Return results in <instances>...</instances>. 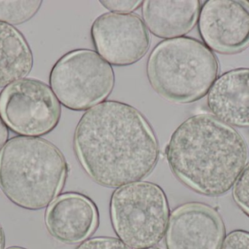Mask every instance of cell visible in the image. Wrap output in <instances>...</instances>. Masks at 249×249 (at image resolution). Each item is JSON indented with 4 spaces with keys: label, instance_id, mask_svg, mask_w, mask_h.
<instances>
[{
    "label": "cell",
    "instance_id": "3957f363",
    "mask_svg": "<svg viewBox=\"0 0 249 249\" xmlns=\"http://www.w3.org/2000/svg\"><path fill=\"white\" fill-rule=\"evenodd\" d=\"M68 172L62 152L45 139L16 136L0 151V189L26 210L49 206L62 191Z\"/></svg>",
    "mask_w": 249,
    "mask_h": 249
},
{
    "label": "cell",
    "instance_id": "2e32d148",
    "mask_svg": "<svg viewBox=\"0 0 249 249\" xmlns=\"http://www.w3.org/2000/svg\"><path fill=\"white\" fill-rule=\"evenodd\" d=\"M232 197L235 203L249 217V162L234 184Z\"/></svg>",
    "mask_w": 249,
    "mask_h": 249
},
{
    "label": "cell",
    "instance_id": "5b68a950",
    "mask_svg": "<svg viewBox=\"0 0 249 249\" xmlns=\"http://www.w3.org/2000/svg\"><path fill=\"white\" fill-rule=\"evenodd\" d=\"M110 217L118 238L132 249L158 245L165 234L170 209L165 192L154 183L137 181L112 193Z\"/></svg>",
    "mask_w": 249,
    "mask_h": 249
},
{
    "label": "cell",
    "instance_id": "e0dca14e",
    "mask_svg": "<svg viewBox=\"0 0 249 249\" xmlns=\"http://www.w3.org/2000/svg\"><path fill=\"white\" fill-rule=\"evenodd\" d=\"M76 249H132L119 238L96 237L83 241Z\"/></svg>",
    "mask_w": 249,
    "mask_h": 249
},
{
    "label": "cell",
    "instance_id": "7a4b0ae2",
    "mask_svg": "<svg viewBox=\"0 0 249 249\" xmlns=\"http://www.w3.org/2000/svg\"><path fill=\"white\" fill-rule=\"evenodd\" d=\"M176 177L209 197L228 192L247 165V142L233 127L212 114L193 115L173 133L165 149Z\"/></svg>",
    "mask_w": 249,
    "mask_h": 249
},
{
    "label": "cell",
    "instance_id": "30bf717a",
    "mask_svg": "<svg viewBox=\"0 0 249 249\" xmlns=\"http://www.w3.org/2000/svg\"><path fill=\"white\" fill-rule=\"evenodd\" d=\"M226 237L219 212L201 203H188L171 213L165 231L167 249H220Z\"/></svg>",
    "mask_w": 249,
    "mask_h": 249
},
{
    "label": "cell",
    "instance_id": "8992f818",
    "mask_svg": "<svg viewBox=\"0 0 249 249\" xmlns=\"http://www.w3.org/2000/svg\"><path fill=\"white\" fill-rule=\"evenodd\" d=\"M49 83L61 105L71 111H89L110 96L115 72L96 51L73 50L54 64Z\"/></svg>",
    "mask_w": 249,
    "mask_h": 249
},
{
    "label": "cell",
    "instance_id": "603a6c76",
    "mask_svg": "<svg viewBox=\"0 0 249 249\" xmlns=\"http://www.w3.org/2000/svg\"><path fill=\"white\" fill-rule=\"evenodd\" d=\"M157 249V248H155V247H152V248H149V249Z\"/></svg>",
    "mask_w": 249,
    "mask_h": 249
},
{
    "label": "cell",
    "instance_id": "277c9868",
    "mask_svg": "<svg viewBox=\"0 0 249 249\" xmlns=\"http://www.w3.org/2000/svg\"><path fill=\"white\" fill-rule=\"evenodd\" d=\"M217 58L203 42L190 37L165 39L149 54L146 76L158 95L188 104L209 94L219 75Z\"/></svg>",
    "mask_w": 249,
    "mask_h": 249
},
{
    "label": "cell",
    "instance_id": "7402d4cb",
    "mask_svg": "<svg viewBox=\"0 0 249 249\" xmlns=\"http://www.w3.org/2000/svg\"><path fill=\"white\" fill-rule=\"evenodd\" d=\"M5 249H28L23 248V247H8V248H7Z\"/></svg>",
    "mask_w": 249,
    "mask_h": 249
},
{
    "label": "cell",
    "instance_id": "ba28073f",
    "mask_svg": "<svg viewBox=\"0 0 249 249\" xmlns=\"http://www.w3.org/2000/svg\"><path fill=\"white\" fill-rule=\"evenodd\" d=\"M90 36L96 52L111 65L126 67L147 54L151 36L135 13H104L93 21Z\"/></svg>",
    "mask_w": 249,
    "mask_h": 249
},
{
    "label": "cell",
    "instance_id": "6da1fadb",
    "mask_svg": "<svg viewBox=\"0 0 249 249\" xmlns=\"http://www.w3.org/2000/svg\"><path fill=\"white\" fill-rule=\"evenodd\" d=\"M73 146L86 173L108 188L146 178L160 156L158 137L146 117L132 105L115 100L105 101L83 114Z\"/></svg>",
    "mask_w": 249,
    "mask_h": 249
},
{
    "label": "cell",
    "instance_id": "9a60e30c",
    "mask_svg": "<svg viewBox=\"0 0 249 249\" xmlns=\"http://www.w3.org/2000/svg\"><path fill=\"white\" fill-rule=\"evenodd\" d=\"M40 0H0V21L20 25L29 21L39 12Z\"/></svg>",
    "mask_w": 249,
    "mask_h": 249
},
{
    "label": "cell",
    "instance_id": "7c38bea8",
    "mask_svg": "<svg viewBox=\"0 0 249 249\" xmlns=\"http://www.w3.org/2000/svg\"><path fill=\"white\" fill-rule=\"evenodd\" d=\"M208 107L231 127L249 128V68H238L217 77L209 90Z\"/></svg>",
    "mask_w": 249,
    "mask_h": 249
},
{
    "label": "cell",
    "instance_id": "52a82bcc",
    "mask_svg": "<svg viewBox=\"0 0 249 249\" xmlns=\"http://www.w3.org/2000/svg\"><path fill=\"white\" fill-rule=\"evenodd\" d=\"M61 116V103L51 86L41 80L21 79L0 93V118L20 136L46 135L55 130Z\"/></svg>",
    "mask_w": 249,
    "mask_h": 249
},
{
    "label": "cell",
    "instance_id": "ac0fdd59",
    "mask_svg": "<svg viewBox=\"0 0 249 249\" xmlns=\"http://www.w3.org/2000/svg\"><path fill=\"white\" fill-rule=\"evenodd\" d=\"M143 1L142 0H106L100 1L101 4L109 10L111 13H132V12L138 10L142 7Z\"/></svg>",
    "mask_w": 249,
    "mask_h": 249
},
{
    "label": "cell",
    "instance_id": "5bb4252c",
    "mask_svg": "<svg viewBox=\"0 0 249 249\" xmlns=\"http://www.w3.org/2000/svg\"><path fill=\"white\" fill-rule=\"evenodd\" d=\"M33 65V53L23 34L0 21V88L26 78Z\"/></svg>",
    "mask_w": 249,
    "mask_h": 249
},
{
    "label": "cell",
    "instance_id": "9c48e42d",
    "mask_svg": "<svg viewBox=\"0 0 249 249\" xmlns=\"http://www.w3.org/2000/svg\"><path fill=\"white\" fill-rule=\"evenodd\" d=\"M198 29L205 45L222 54L241 52L249 45V1L209 0L200 9Z\"/></svg>",
    "mask_w": 249,
    "mask_h": 249
},
{
    "label": "cell",
    "instance_id": "4fadbf2b",
    "mask_svg": "<svg viewBox=\"0 0 249 249\" xmlns=\"http://www.w3.org/2000/svg\"><path fill=\"white\" fill-rule=\"evenodd\" d=\"M201 9L199 0H146L142 16L147 29L162 39L181 38L193 30Z\"/></svg>",
    "mask_w": 249,
    "mask_h": 249
},
{
    "label": "cell",
    "instance_id": "d6986e66",
    "mask_svg": "<svg viewBox=\"0 0 249 249\" xmlns=\"http://www.w3.org/2000/svg\"><path fill=\"white\" fill-rule=\"evenodd\" d=\"M220 249H249V232L240 230L230 232Z\"/></svg>",
    "mask_w": 249,
    "mask_h": 249
},
{
    "label": "cell",
    "instance_id": "ffe728a7",
    "mask_svg": "<svg viewBox=\"0 0 249 249\" xmlns=\"http://www.w3.org/2000/svg\"><path fill=\"white\" fill-rule=\"evenodd\" d=\"M8 137V128L4 124V121L0 118V151L7 143Z\"/></svg>",
    "mask_w": 249,
    "mask_h": 249
},
{
    "label": "cell",
    "instance_id": "8fae6325",
    "mask_svg": "<svg viewBox=\"0 0 249 249\" xmlns=\"http://www.w3.org/2000/svg\"><path fill=\"white\" fill-rule=\"evenodd\" d=\"M45 226L60 242L76 244L86 241L99 225V213L91 200L78 193L57 197L47 209Z\"/></svg>",
    "mask_w": 249,
    "mask_h": 249
},
{
    "label": "cell",
    "instance_id": "44dd1931",
    "mask_svg": "<svg viewBox=\"0 0 249 249\" xmlns=\"http://www.w3.org/2000/svg\"><path fill=\"white\" fill-rule=\"evenodd\" d=\"M5 247V234L0 225V249H4Z\"/></svg>",
    "mask_w": 249,
    "mask_h": 249
}]
</instances>
